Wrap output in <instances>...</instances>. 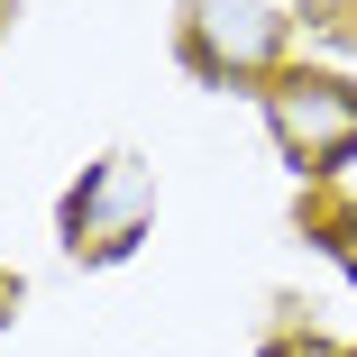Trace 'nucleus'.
Masks as SVG:
<instances>
[{"label":"nucleus","instance_id":"nucleus-2","mask_svg":"<svg viewBox=\"0 0 357 357\" xmlns=\"http://www.w3.org/2000/svg\"><path fill=\"white\" fill-rule=\"evenodd\" d=\"M147 220H156V165L128 156V147L101 156V165H83V183L64 192V211H55L74 266H119L137 238H147Z\"/></svg>","mask_w":357,"mask_h":357},{"label":"nucleus","instance_id":"nucleus-1","mask_svg":"<svg viewBox=\"0 0 357 357\" xmlns=\"http://www.w3.org/2000/svg\"><path fill=\"white\" fill-rule=\"evenodd\" d=\"M266 101V137H275V156L330 183L348 156H357V83L330 74V64H284V74L257 92Z\"/></svg>","mask_w":357,"mask_h":357},{"label":"nucleus","instance_id":"nucleus-5","mask_svg":"<svg viewBox=\"0 0 357 357\" xmlns=\"http://www.w3.org/2000/svg\"><path fill=\"white\" fill-rule=\"evenodd\" d=\"M266 357H348L339 339H312V330H284V339H266Z\"/></svg>","mask_w":357,"mask_h":357},{"label":"nucleus","instance_id":"nucleus-4","mask_svg":"<svg viewBox=\"0 0 357 357\" xmlns=\"http://www.w3.org/2000/svg\"><path fill=\"white\" fill-rule=\"evenodd\" d=\"M321 248H330V257L357 275V211H330V220H321Z\"/></svg>","mask_w":357,"mask_h":357},{"label":"nucleus","instance_id":"nucleus-6","mask_svg":"<svg viewBox=\"0 0 357 357\" xmlns=\"http://www.w3.org/2000/svg\"><path fill=\"white\" fill-rule=\"evenodd\" d=\"M10 303H19V284H0V312H10Z\"/></svg>","mask_w":357,"mask_h":357},{"label":"nucleus","instance_id":"nucleus-3","mask_svg":"<svg viewBox=\"0 0 357 357\" xmlns=\"http://www.w3.org/2000/svg\"><path fill=\"white\" fill-rule=\"evenodd\" d=\"M284 46H294V19L275 0H183V64L202 83H275Z\"/></svg>","mask_w":357,"mask_h":357}]
</instances>
